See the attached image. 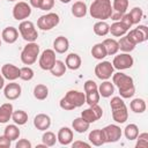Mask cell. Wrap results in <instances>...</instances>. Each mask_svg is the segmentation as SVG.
I'll use <instances>...</instances> for the list:
<instances>
[{
  "instance_id": "cell-1",
  "label": "cell",
  "mask_w": 148,
  "mask_h": 148,
  "mask_svg": "<svg viewBox=\"0 0 148 148\" xmlns=\"http://www.w3.org/2000/svg\"><path fill=\"white\" fill-rule=\"evenodd\" d=\"M112 83L119 90V95L121 98H131L135 94V86L132 76L118 72L112 74Z\"/></svg>"
},
{
  "instance_id": "cell-2",
  "label": "cell",
  "mask_w": 148,
  "mask_h": 148,
  "mask_svg": "<svg viewBox=\"0 0 148 148\" xmlns=\"http://www.w3.org/2000/svg\"><path fill=\"white\" fill-rule=\"evenodd\" d=\"M89 14L92 18H97L98 21H105L110 18L112 14L111 0H94L90 5Z\"/></svg>"
},
{
  "instance_id": "cell-3",
  "label": "cell",
  "mask_w": 148,
  "mask_h": 148,
  "mask_svg": "<svg viewBox=\"0 0 148 148\" xmlns=\"http://www.w3.org/2000/svg\"><path fill=\"white\" fill-rule=\"evenodd\" d=\"M39 56V45L35 42H29L21 52V61L24 65H32L37 61Z\"/></svg>"
},
{
  "instance_id": "cell-4",
  "label": "cell",
  "mask_w": 148,
  "mask_h": 148,
  "mask_svg": "<svg viewBox=\"0 0 148 148\" xmlns=\"http://www.w3.org/2000/svg\"><path fill=\"white\" fill-rule=\"evenodd\" d=\"M18 32H20L21 37L24 40H27L28 43L29 42H35L38 38V32H37V29H36L35 24L31 21H28V20L21 21V23L18 24Z\"/></svg>"
},
{
  "instance_id": "cell-5",
  "label": "cell",
  "mask_w": 148,
  "mask_h": 148,
  "mask_svg": "<svg viewBox=\"0 0 148 148\" xmlns=\"http://www.w3.org/2000/svg\"><path fill=\"white\" fill-rule=\"evenodd\" d=\"M60 22V17L57 13H47L45 15H42L38 20H37V27L43 30V31H47L53 29L54 27H57Z\"/></svg>"
},
{
  "instance_id": "cell-6",
  "label": "cell",
  "mask_w": 148,
  "mask_h": 148,
  "mask_svg": "<svg viewBox=\"0 0 148 148\" xmlns=\"http://www.w3.org/2000/svg\"><path fill=\"white\" fill-rule=\"evenodd\" d=\"M103 132V136H104V141L105 143H113L120 140L121 135H123V131L121 128L116 125V124H110L105 127L102 128Z\"/></svg>"
},
{
  "instance_id": "cell-7",
  "label": "cell",
  "mask_w": 148,
  "mask_h": 148,
  "mask_svg": "<svg viewBox=\"0 0 148 148\" xmlns=\"http://www.w3.org/2000/svg\"><path fill=\"white\" fill-rule=\"evenodd\" d=\"M126 35L131 38V40L135 45H138V44L143 43L148 39V28L143 24H139L136 28H134L132 30H128Z\"/></svg>"
},
{
  "instance_id": "cell-8",
  "label": "cell",
  "mask_w": 148,
  "mask_h": 148,
  "mask_svg": "<svg viewBox=\"0 0 148 148\" xmlns=\"http://www.w3.org/2000/svg\"><path fill=\"white\" fill-rule=\"evenodd\" d=\"M56 60H57V59H56V52H54V50H52V49H46V50H44V51L40 53L39 59H38V65H39V67H40L42 69H44V71H50V69L53 67Z\"/></svg>"
},
{
  "instance_id": "cell-9",
  "label": "cell",
  "mask_w": 148,
  "mask_h": 148,
  "mask_svg": "<svg viewBox=\"0 0 148 148\" xmlns=\"http://www.w3.org/2000/svg\"><path fill=\"white\" fill-rule=\"evenodd\" d=\"M113 71H114V68H113L112 64L110 61H106V60L98 62L95 66V69H94L95 75L99 80H103V81L104 80H109L113 74Z\"/></svg>"
},
{
  "instance_id": "cell-10",
  "label": "cell",
  "mask_w": 148,
  "mask_h": 148,
  "mask_svg": "<svg viewBox=\"0 0 148 148\" xmlns=\"http://www.w3.org/2000/svg\"><path fill=\"white\" fill-rule=\"evenodd\" d=\"M31 15V6L28 2L18 1L13 7V17L17 21H24Z\"/></svg>"
},
{
  "instance_id": "cell-11",
  "label": "cell",
  "mask_w": 148,
  "mask_h": 148,
  "mask_svg": "<svg viewBox=\"0 0 148 148\" xmlns=\"http://www.w3.org/2000/svg\"><path fill=\"white\" fill-rule=\"evenodd\" d=\"M134 64V59L132 56H130V53H120L118 56H116L113 58L112 61V66L113 68L118 69V71H124V69H128L133 66Z\"/></svg>"
},
{
  "instance_id": "cell-12",
  "label": "cell",
  "mask_w": 148,
  "mask_h": 148,
  "mask_svg": "<svg viewBox=\"0 0 148 148\" xmlns=\"http://www.w3.org/2000/svg\"><path fill=\"white\" fill-rule=\"evenodd\" d=\"M103 116V109L98 105V104H95V105H91L89 106L88 109H84L82 112H81V117L88 121L89 124H92L95 123L96 120L101 119Z\"/></svg>"
},
{
  "instance_id": "cell-13",
  "label": "cell",
  "mask_w": 148,
  "mask_h": 148,
  "mask_svg": "<svg viewBox=\"0 0 148 148\" xmlns=\"http://www.w3.org/2000/svg\"><path fill=\"white\" fill-rule=\"evenodd\" d=\"M128 5H130L128 0H113L112 1V14L110 17L113 21H119L120 17L126 13Z\"/></svg>"
},
{
  "instance_id": "cell-14",
  "label": "cell",
  "mask_w": 148,
  "mask_h": 148,
  "mask_svg": "<svg viewBox=\"0 0 148 148\" xmlns=\"http://www.w3.org/2000/svg\"><path fill=\"white\" fill-rule=\"evenodd\" d=\"M22 94V88L18 83L12 81L10 83L6 84L3 87V95L8 101H15Z\"/></svg>"
},
{
  "instance_id": "cell-15",
  "label": "cell",
  "mask_w": 148,
  "mask_h": 148,
  "mask_svg": "<svg viewBox=\"0 0 148 148\" xmlns=\"http://www.w3.org/2000/svg\"><path fill=\"white\" fill-rule=\"evenodd\" d=\"M64 97L69 103H72L75 108H80L86 103V95H84V92H82L80 90H74V89L68 90Z\"/></svg>"
},
{
  "instance_id": "cell-16",
  "label": "cell",
  "mask_w": 148,
  "mask_h": 148,
  "mask_svg": "<svg viewBox=\"0 0 148 148\" xmlns=\"http://www.w3.org/2000/svg\"><path fill=\"white\" fill-rule=\"evenodd\" d=\"M2 76L8 81H15L20 79V68L13 64H5L1 67Z\"/></svg>"
},
{
  "instance_id": "cell-17",
  "label": "cell",
  "mask_w": 148,
  "mask_h": 148,
  "mask_svg": "<svg viewBox=\"0 0 148 148\" xmlns=\"http://www.w3.org/2000/svg\"><path fill=\"white\" fill-rule=\"evenodd\" d=\"M111 111H112V119L118 124H124L128 119V110L126 104L112 108Z\"/></svg>"
},
{
  "instance_id": "cell-18",
  "label": "cell",
  "mask_w": 148,
  "mask_h": 148,
  "mask_svg": "<svg viewBox=\"0 0 148 148\" xmlns=\"http://www.w3.org/2000/svg\"><path fill=\"white\" fill-rule=\"evenodd\" d=\"M34 126L38 131H46L51 126V118L46 113H38L34 118Z\"/></svg>"
},
{
  "instance_id": "cell-19",
  "label": "cell",
  "mask_w": 148,
  "mask_h": 148,
  "mask_svg": "<svg viewBox=\"0 0 148 148\" xmlns=\"http://www.w3.org/2000/svg\"><path fill=\"white\" fill-rule=\"evenodd\" d=\"M73 131L69 127H61L57 134V141L62 146H68L73 142Z\"/></svg>"
},
{
  "instance_id": "cell-20",
  "label": "cell",
  "mask_w": 148,
  "mask_h": 148,
  "mask_svg": "<svg viewBox=\"0 0 148 148\" xmlns=\"http://www.w3.org/2000/svg\"><path fill=\"white\" fill-rule=\"evenodd\" d=\"M18 38V30L14 27H7L2 30L1 39L7 44H14Z\"/></svg>"
},
{
  "instance_id": "cell-21",
  "label": "cell",
  "mask_w": 148,
  "mask_h": 148,
  "mask_svg": "<svg viewBox=\"0 0 148 148\" xmlns=\"http://www.w3.org/2000/svg\"><path fill=\"white\" fill-rule=\"evenodd\" d=\"M69 49V40L65 36H58L53 40V50L57 53H65Z\"/></svg>"
},
{
  "instance_id": "cell-22",
  "label": "cell",
  "mask_w": 148,
  "mask_h": 148,
  "mask_svg": "<svg viewBox=\"0 0 148 148\" xmlns=\"http://www.w3.org/2000/svg\"><path fill=\"white\" fill-rule=\"evenodd\" d=\"M81 64H82V60H81V57L77 54V53H69L67 57H66V60H65V65L68 69L71 71H76L81 67Z\"/></svg>"
},
{
  "instance_id": "cell-23",
  "label": "cell",
  "mask_w": 148,
  "mask_h": 148,
  "mask_svg": "<svg viewBox=\"0 0 148 148\" xmlns=\"http://www.w3.org/2000/svg\"><path fill=\"white\" fill-rule=\"evenodd\" d=\"M13 111H14L13 104L9 102L0 105V124H6L7 121H9L12 119Z\"/></svg>"
},
{
  "instance_id": "cell-24",
  "label": "cell",
  "mask_w": 148,
  "mask_h": 148,
  "mask_svg": "<svg viewBox=\"0 0 148 148\" xmlns=\"http://www.w3.org/2000/svg\"><path fill=\"white\" fill-rule=\"evenodd\" d=\"M98 92H99V96L104 97V98H108V97H111L114 92V86L111 81L109 80H104L99 86H98Z\"/></svg>"
},
{
  "instance_id": "cell-25",
  "label": "cell",
  "mask_w": 148,
  "mask_h": 148,
  "mask_svg": "<svg viewBox=\"0 0 148 148\" xmlns=\"http://www.w3.org/2000/svg\"><path fill=\"white\" fill-rule=\"evenodd\" d=\"M128 30H130V29L126 28L120 21H114V22L110 25L109 32H110L113 37H121V36L126 35Z\"/></svg>"
},
{
  "instance_id": "cell-26",
  "label": "cell",
  "mask_w": 148,
  "mask_h": 148,
  "mask_svg": "<svg viewBox=\"0 0 148 148\" xmlns=\"http://www.w3.org/2000/svg\"><path fill=\"white\" fill-rule=\"evenodd\" d=\"M88 140H89L90 145H94V146H96V147L103 146V145L105 143L102 130H92V131L89 133V135H88Z\"/></svg>"
},
{
  "instance_id": "cell-27",
  "label": "cell",
  "mask_w": 148,
  "mask_h": 148,
  "mask_svg": "<svg viewBox=\"0 0 148 148\" xmlns=\"http://www.w3.org/2000/svg\"><path fill=\"white\" fill-rule=\"evenodd\" d=\"M118 45H119V50L125 52V53H130L135 49V44L131 40V38L127 35H124L120 37V39L118 40Z\"/></svg>"
},
{
  "instance_id": "cell-28",
  "label": "cell",
  "mask_w": 148,
  "mask_h": 148,
  "mask_svg": "<svg viewBox=\"0 0 148 148\" xmlns=\"http://www.w3.org/2000/svg\"><path fill=\"white\" fill-rule=\"evenodd\" d=\"M87 10H88L87 5L83 1H76L72 6V14L75 17H79V18L84 17L87 15Z\"/></svg>"
},
{
  "instance_id": "cell-29",
  "label": "cell",
  "mask_w": 148,
  "mask_h": 148,
  "mask_svg": "<svg viewBox=\"0 0 148 148\" xmlns=\"http://www.w3.org/2000/svg\"><path fill=\"white\" fill-rule=\"evenodd\" d=\"M102 43H103V45H104V47L106 50L108 56H114V54L118 53V51H119L118 40H116L113 38H106Z\"/></svg>"
},
{
  "instance_id": "cell-30",
  "label": "cell",
  "mask_w": 148,
  "mask_h": 148,
  "mask_svg": "<svg viewBox=\"0 0 148 148\" xmlns=\"http://www.w3.org/2000/svg\"><path fill=\"white\" fill-rule=\"evenodd\" d=\"M89 126H90V124L88 121H86L82 117H77V118H75L72 121V127L77 133H84V132H87L89 130Z\"/></svg>"
},
{
  "instance_id": "cell-31",
  "label": "cell",
  "mask_w": 148,
  "mask_h": 148,
  "mask_svg": "<svg viewBox=\"0 0 148 148\" xmlns=\"http://www.w3.org/2000/svg\"><path fill=\"white\" fill-rule=\"evenodd\" d=\"M49 96V88L43 84V83H38L34 87V97L38 101H44Z\"/></svg>"
},
{
  "instance_id": "cell-32",
  "label": "cell",
  "mask_w": 148,
  "mask_h": 148,
  "mask_svg": "<svg viewBox=\"0 0 148 148\" xmlns=\"http://www.w3.org/2000/svg\"><path fill=\"white\" fill-rule=\"evenodd\" d=\"M21 132L18 130V126L16 124H10V125H7L5 127V132H3V135L7 136L10 141H15L18 139Z\"/></svg>"
},
{
  "instance_id": "cell-33",
  "label": "cell",
  "mask_w": 148,
  "mask_h": 148,
  "mask_svg": "<svg viewBox=\"0 0 148 148\" xmlns=\"http://www.w3.org/2000/svg\"><path fill=\"white\" fill-rule=\"evenodd\" d=\"M91 56L97 60H103L108 56L103 43H97L91 47Z\"/></svg>"
},
{
  "instance_id": "cell-34",
  "label": "cell",
  "mask_w": 148,
  "mask_h": 148,
  "mask_svg": "<svg viewBox=\"0 0 148 148\" xmlns=\"http://www.w3.org/2000/svg\"><path fill=\"white\" fill-rule=\"evenodd\" d=\"M130 108L134 113H143L146 111V102L143 98H134L130 103Z\"/></svg>"
},
{
  "instance_id": "cell-35",
  "label": "cell",
  "mask_w": 148,
  "mask_h": 148,
  "mask_svg": "<svg viewBox=\"0 0 148 148\" xmlns=\"http://www.w3.org/2000/svg\"><path fill=\"white\" fill-rule=\"evenodd\" d=\"M12 119L13 121L18 125V126H22V125H25L27 121H28V113L23 110H16V111H13V114H12Z\"/></svg>"
},
{
  "instance_id": "cell-36",
  "label": "cell",
  "mask_w": 148,
  "mask_h": 148,
  "mask_svg": "<svg viewBox=\"0 0 148 148\" xmlns=\"http://www.w3.org/2000/svg\"><path fill=\"white\" fill-rule=\"evenodd\" d=\"M92 29H94L95 35L103 37V36H106V35L109 34L110 25H109L105 21H98V22H96V23L94 24V28H92Z\"/></svg>"
},
{
  "instance_id": "cell-37",
  "label": "cell",
  "mask_w": 148,
  "mask_h": 148,
  "mask_svg": "<svg viewBox=\"0 0 148 148\" xmlns=\"http://www.w3.org/2000/svg\"><path fill=\"white\" fill-rule=\"evenodd\" d=\"M66 69H67V67H66V65H65L64 61H61V60H56V62H54L53 67L50 69V72H51V74H52L53 76L60 77V76H62V75L66 73Z\"/></svg>"
},
{
  "instance_id": "cell-38",
  "label": "cell",
  "mask_w": 148,
  "mask_h": 148,
  "mask_svg": "<svg viewBox=\"0 0 148 148\" xmlns=\"http://www.w3.org/2000/svg\"><path fill=\"white\" fill-rule=\"evenodd\" d=\"M139 134V127L135 124H128L124 128V135L127 140H135Z\"/></svg>"
},
{
  "instance_id": "cell-39",
  "label": "cell",
  "mask_w": 148,
  "mask_h": 148,
  "mask_svg": "<svg viewBox=\"0 0 148 148\" xmlns=\"http://www.w3.org/2000/svg\"><path fill=\"white\" fill-rule=\"evenodd\" d=\"M86 95V103L91 106V105H95V104H98L99 102V92H98V89H95V90H90V91H86L84 92Z\"/></svg>"
},
{
  "instance_id": "cell-40",
  "label": "cell",
  "mask_w": 148,
  "mask_h": 148,
  "mask_svg": "<svg viewBox=\"0 0 148 148\" xmlns=\"http://www.w3.org/2000/svg\"><path fill=\"white\" fill-rule=\"evenodd\" d=\"M42 141L46 147H53L57 142V136L51 131H44V134L42 135Z\"/></svg>"
},
{
  "instance_id": "cell-41",
  "label": "cell",
  "mask_w": 148,
  "mask_h": 148,
  "mask_svg": "<svg viewBox=\"0 0 148 148\" xmlns=\"http://www.w3.org/2000/svg\"><path fill=\"white\" fill-rule=\"evenodd\" d=\"M128 14H130V16H131V20H132L133 25H134V24H139L140 21L142 20V17H143V12H142V9H141L140 7H134V8H132Z\"/></svg>"
},
{
  "instance_id": "cell-42",
  "label": "cell",
  "mask_w": 148,
  "mask_h": 148,
  "mask_svg": "<svg viewBox=\"0 0 148 148\" xmlns=\"http://www.w3.org/2000/svg\"><path fill=\"white\" fill-rule=\"evenodd\" d=\"M35 73H34V69L29 66H24V67H21L20 68V79L23 80V81H30L32 80Z\"/></svg>"
},
{
  "instance_id": "cell-43",
  "label": "cell",
  "mask_w": 148,
  "mask_h": 148,
  "mask_svg": "<svg viewBox=\"0 0 148 148\" xmlns=\"http://www.w3.org/2000/svg\"><path fill=\"white\" fill-rule=\"evenodd\" d=\"M135 140H136L135 148H147L148 147V133L147 132L139 133Z\"/></svg>"
},
{
  "instance_id": "cell-44",
  "label": "cell",
  "mask_w": 148,
  "mask_h": 148,
  "mask_svg": "<svg viewBox=\"0 0 148 148\" xmlns=\"http://www.w3.org/2000/svg\"><path fill=\"white\" fill-rule=\"evenodd\" d=\"M59 106H60L62 110H65V111H72V110H74V109H76V108H75L72 103H69L65 97H62V98L60 99Z\"/></svg>"
},
{
  "instance_id": "cell-45",
  "label": "cell",
  "mask_w": 148,
  "mask_h": 148,
  "mask_svg": "<svg viewBox=\"0 0 148 148\" xmlns=\"http://www.w3.org/2000/svg\"><path fill=\"white\" fill-rule=\"evenodd\" d=\"M54 6V0H42L40 2V7L39 9L40 10H51Z\"/></svg>"
},
{
  "instance_id": "cell-46",
  "label": "cell",
  "mask_w": 148,
  "mask_h": 148,
  "mask_svg": "<svg viewBox=\"0 0 148 148\" xmlns=\"http://www.w3.org/2000/svg\"><path fill=\"white\" fill-rule=\"evenodd\" d=\"M126 28H132V25H133V23H132V20H131V16H130V14L128 13H125L121 17H120V20H119Z\"/></svg>"
},
{
  "instance_id": "cell-47",
  "label": "cell",
  "mask_w": 148,
  "mask_h": 148,
  "mask_svg": "<svg viewBox=\"0 0 148 148\" xmlns=\"http://www.w3.org/2000/svg\"><path fill=\"white\" fill-rule=\"evenodd\" d=\"M83 88H84V92H86V91H90V90L98 89V86H97V83H96L95 81H92V80H87V81L84 82Z\"/></svg>"
},
{
  "instance_id": "cell-48",
  "label": "cell",
  "mask_w": 148,
  "mask_h": 148,
  "mask_svg": "<svg viewBox=\"0 0 148 148\" xmlns=\"http://www.w3.org/2000/svg\"><path fill=\"white\" fill-rule=\"evenodd\" d=\"M15 147L16 148H31L32 145H31V142L28 139H21V140H18L16 142Z\"/></svg>"
},
{
  "instance_id": "cell-49",
  "label": "cell",
  "mask_w": 148,
  "mask_h": 148,
  "mask_svg": "<svg viewBox=\"0 0 148 148\" xmlns=\"http://www.w3.org/2000/svg\"><path fill=\"white\" fill-rule=\"evenodd\" d=\"M12 145V141L5 136V135H0V148H9Z\"/></svg>"
},
{
  "instance_id": "cell-50",
  "label": "cell",
  "mask_w": 148,
  "mask_h": 148,
  "mask_svg": "<svg viewBox=\"0 0 148 148\" xmlns=\"http://www.w3.org/2000/svg\"><path fill=\"white\" fill-rule=\"evenodd\" d=\"M72 147H73V148H83V147L89 148V147H90V143L84 142V141H81V140H76V141L72 142Z\"/></svg>"
},
{
  "instance_id": "cell-51",
  "label": "cell",
  "mask_w": 148,
  "mask_h": 148,
  "mask_svg": "<svg viewBox=\"0 0 148 148\" xmlns=\"http://www.w3.org/2000/svg\"><path fill=\"white\" fill-rule=\"evenodd\" d=\"M29 2H30V6H31V7H34V8H38V9H39L42 0H29Z\"/></svg>"
},
{
  "instance_id": "cell-52",
  "label": "cell",
  "mask_w": 148,
  "mask_h": 148,
  "mask_svg": "<svg viewBox=\"0 0 148 148\" xmlns=\"http://www.w3.org/2000/svg\"><path fill=\"white\" fill-rule=\"evenodd\" d=\"M5 87V77L2 76V74H0V90Z\"/></svg>"
},
{
  "instance_id": "cell-53",
  "label": "cell",
  "mask_w": 148,
  "mask_h": 148,
  "mask_svg": "<svg viewBox=\"0 0 148 148\" xmlns=\"http://www.w3.org/2000/svg\"><path fill=\"white\" fill-rule=\"evenodd\" d=\"M37 148H46V146L44 143H42V145H37Z\"/></svg>"
},
{
  "instance_id": "cell-54",
  "label": "cell",
  "mask_w": 148,
  "mask_h": 148,
  "mask_svg": "<svg viewBox=\"0 0 148 148\" xmlns=\"http://www.w3.org/2000/svg\"><path fill=\"white\" fill-rule=\"evenodd\" d=\"M60 2H62V3H68V2H71V0H59Z\"/></svg>"
},
{
  "instance_id": "cell-55",
  "label": "cell",
  "mask_w": 148,
  "mask_h": 148,
  "mask_svg": "<svg viewBox=\"0 0 148 148\" xmlns=\"http://www.w3.org/2000/svg\"><path fill=\"white\" fill-rule=\"evenodd\" d=\"M7 1H9V2H13V1H16V0H7Z\"/></svg>"
},
{
  "instance_id": "cell-56",
  "label": "cell",
  "mask_w": 148,
  "mask_h": 148,
  "mask_svg": "<svg viewBox=\"0 0 148 148\" xmlns=\"http://www.w3.org/2000/svg\"><path fill=\"white\" fill-rule=\"evenodd\" d=\"M0 47H1V38H0Z\"/></svg>"
}]
</instances>
